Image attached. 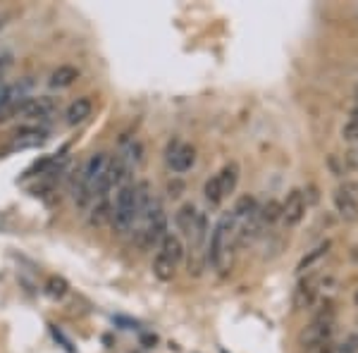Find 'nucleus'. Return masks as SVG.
<instances>
[{
	"label": "nucleus",
	"instance_id": "f03ea898",
	"mask_svg": "<svg viewBox=\"0 0 358 353\" xmlns=\"http://www.w3.org/2000/svg\"><path fill=\"white\" fill-rule=\"evenodd\" d=\"M236 246H239V224H236L232 210H227L222 212L220 219L215 222V227H213L210 236H208L206 260L217 275H227L232 270Z\"/></svg>",
	"mask_w": 358,
	"mask_h": 353
},
{
	"label": "nucleus",
	"instance_id": "5701e85b",
	"mask_svg": "<svg viewBox=\"0 0 358 353\" xmlns=\"http://www.w3.org/2000/svg\"><path fill=\"white\" fill-rule=\"evenodd\" d=\"M342 136L346 141H358V120L351 117L349 122L342 127Z\"/></svg>",
	"mask_w": 358,
	"mask_h": 353
},
{
	"label": "nucleus",
	"instance_id": "f8f14e48",
	"mask_svg": "<svg viewBox=\"0 0 358 353\" xmlns=\"http://www.w3.org/2000/svg\"><path fill=\"white\" fill-rule=\"evenodd\" d=\"M317 284H320V275H306L296 284V289H294V308L296 310L308 308V305L315 301L317 291H320Z\"/></svg>",
	"mask_w": 358,
	"mask_h": 353
},
{
	"label": "nucleus",
	"instance_id": "aec40b11",
	"mask_svg": "<svg viewBox=\"0 0 358 353\" xmlns=\"http://www.w3.org/2000/svg\"><path fill=\"white\" fill-rule=\"evenodd\" d=\"M67 291H69V284L62 277H48V282H45V294H48L50 298H55V301H60V298H65L67 296Z\"/></svg>",
	"mask_w": 358,
	"mask_h": 353
},
{
	"label": "nucleus",
	"instance_id": "6e6552de",
	"mask_svg": "<svg viewBox=\"0 0 358 353\" xmlns=\"http://www.w3.org/2000/svg\"><path fill=\"white\" fill-rule=\"evenodd\" d=\"M165 163L172 172H179V175H182V172H187L194 167L196 150L192 143L182 141V138H172L165 148Z\"/></svg>",
	"mask_w": 358,
	"mask_h": 353
},
{
	"label": "nucleus",
	"instance_id": "a211bd4d",
	"mask_svg": "<svg viewBox=\"0 0 358 353\" xmlns=\"http://www.w3.org/2000/svg\"><path fill=\"white\" fill-rule=\"evenodd\" d=\"M330 246H332L330 241H322V244H320V246H315L313 251L308 253V256H303L301 260H299V265H296V272H299V275H303L306 270H310V265H315L320 258H325V256H327V251H330Z\"/></svg>",
	"mask_w": 358,
	"mask_h": 353
},
{
	"label": "nucleus",
	"instance_id": "2eb2a0df",
	"mask_svg": "<svg viewBox=\"0 0 358 353\" xmlns=\"http://www.w3.org/2000/svg\"><path fill=\"white\" fill-rule=\"evenodd\" d=\"M258 210H261V208H258L253 196H241V199H236V203L232 208V215L236 217V224L244 227L246 222H251V219L258 215Z\"/></svg>",
	"mask_w": 358,
	"mask_h": 353
},
{
	"label": "nucleus",
	"instance_id": "6ab92c4d",
	"mask_svg": "<svg viewBox=\"0 0 358 353\" xmlns=\"http://www.w3.org/2000/svg\"><path fill=\"white\" fill-rule=\"evenodd\" d=\"M203 194H206V201H208V203H210V206H220L222 201H224L222 184H220V177H217V172H215V175H213V177L206 182Z\"/></svg>",
	"mask_w": 358,
	"mask_h": 353
},
{
	"label": "nucleus",
	"instance_id": "1a4fd4ad",
	"mask_svg": "<svg viewBox=\"0 0 358 353\" xmlns=\"http://www.w3.org/2000/svg\"><path fill=\"white\" fill-rule=\"evenodd\" d=\"M48 141V129L36 124H24L15 131L8 143V150H29V148H41Z\"/></svg>",
	"mask_w": 358,
	"mask_h": 353
},
{
	"label": "nucleus",
	"instance_id": "7ed1b4c3",
	"mask_svg": "<svg viewBox=\"0 0 358 353\" xmlns=\"http://www.w3.org/2000/svg\"><path fill=\"white\" fill-rule=\"evenodd\" d=\"M108 165H110V155L103 153V150L89 155V160L84 163L82 172L77 175V182H74V189H72L74 206H77L79 210L89 212V208L94 206L98 191H101L103 179H106Z\"/></svg>",
	"mask_w": 358,
	"mask_h": 353
},
{
	"label": "nucleus",
	"instance_id": "a878e982",
	"mask_svg": "<svg viewBox=\"0 0 358 353\" xmlns=\"http://www.w3.org/2000/svg\"><path fill=\"white\" fill-rule=\"evenodd\" d=\"M317 353H332V349H327V346H322V349L317 351Z\"/></svg>",
	"mask_w": 358,
	"mask_h": 353
},
{
	"label": "nucleus",
	"instance_id": "39448f33",
	"mask_svg": "<svg viewBox=\"0 0 358 353\" xmlns=\"http://www.w3.org/2000/svg\"><path fill=\"white\" fill-rule=\"evenodd\" d=\"M184 260V244L182 236L177 231H167L165 239L158 244V251H155L153 258V275L155 280L160 282H172Z\"/></svg>",
	"mask_w": 358,
	"mask_h": 353
},
{
	"label": "nucleus",
	"instance_id": "bb28decb",
	"mask_svg": "<svg viewBox=\"0 0 358 353\" xmlns=\"http://www.w3.org/2000/svg\"><path fill=\"white\" fill-rule=\"evenodd\" d=\"M354 301H356V305H358V291H356V296H354Z\"/></svg>",
	"mask_w": 358,
	"mask_h": 353
},
{
	"label": "nucleus",
	"instance_id": "4be33fe9",
	"mask_svg": "<svg viewBox=\"0 0 358 353\" xmlns=\"http://www.w3.org/2000/svg\"><path fill=\"white\" fill-rule=\"evenodd\" d=\"M332 353H358V334H351L349 339H344L337 349H332Z\"/></svg>",
	"mask_w": 358,
	"mask_h": 353
},
{
	"label": "nucleus",
	"instance_id": "f3484780",
	"mask_svg": "<svg viewBox=\"0 0 358 353\" xmlns=\"http://www.w3.org/2000/svg\"><path fill=\"white\" fill-rule=\"evenodd\" d=\"M239 175H241V170H239V165H236V163H227V165H222L220 170H217L224 199H227L229 194H234L236 184H239Z\"/></svg>",
	"mask_w": 358,
	"mask_h": 353
},
{
	"label": "nucleus",
	"instance_id": "f257e3e1",
	"mask_svg": "<svg viewBox=\"0 0 358 353\" xmlns=\"http://www.w3.org/2000/svg\"><path fill=\"white\" fill-rule=\"evenodd\" d=\"M153 201V191L148 182H127L124 187L115 191L113 201V217L110 224L117 234H127L138 224V219L146 212Z\"/></svg>",
	"mask_w": 358,
	"mask_h": 353
},
{
	"label": "nucleus",
	"instance_id": "412c9836",
	"mask_svg": "<svg viewBox=\"0 0 358 353\" xmlns=\"http://www.w3.org/2000/svg\"><path fill=\"white\" fill-rule=\"evenodd\" d=\"M277 219H282V206L277 201H268L263 208H261V222L263 227L265 224H275Z\"/></svg>",
	"mask_w": 358,
	"mask_h": 353
},
{
	"label": "nucleus",
	"instance_id": "20e7f679",
	"mask_svg": "<svg viewBox=\"0 0 358 353\" xmlns=\"http://www.w3.org/2000/svg\"><path fill=\"white\" fill-rule=\"evenodd\" d=\"M134 229H136V244L143 251L158 246L165 239V234L170 231L167 229V212L158 199L151 201V206L146 208V212L141 215Z\"/></svg>",
	"mask_w": 358,
	"mask_h": 353
},
{
	"label": "nucleus",
	"instance_id": "0eeeda50",
	"mask_svg": "<svg viewBox=\"0 0 358 353\" xmlns=\"http://www.w3.org/2000/svg\"><path fill=\"white\" fill-rule=\"evenodd\" d=\"M29 91H31V82L29 79L17 84H5L0 89V124L20 117L22 106H24V101L29 98Z\"/></svg>",
	"mask_w": 358,
	"mask_h": 353
},
{
	"label": "nucleus",
	"instance_id": "b1692460",
	"mask_svg": "<svg viewBox=\"0 0 358 353\" xmlns=\"http://www.w3.org/2000/svg\"><path fill=\"white\" fill-rule=\"evenodd\" d=\"M10 67H13V55L3 53V55H0V89L5 86V74H8Z\"/></svg>",
	"mask_w": 358,
	"mask_h": 353
},
{
	"label": "nucleus",
	"instance_id": "4468645a",
	"mask_svg": "<svg viewBox=\"0 0 358 353\" xmlns=\"http://www.w3.org/2000/svg\"><path fill=\"white\" fill-rule=\"evenodd\" d=\"M91 113H94V103L89 101V98H77V101H72L65 110V122L69 127H77L86 122V120L91 117Z\"/></svg>",
	"mask_w": 358,
	"mask_h": 353
},
{
	"label": "nucleus",
	"instance_id": "ddd939ff",
	"mask_svg": "<svg viewBox=\"0 0 358 353\" xmlns=\"http://www.w3.org/2000/svg\"><path fill=\"white\" fill-rule=\"evenodd\" d=\"M55 113V103L53 98L48 96H29L22 106V115L20 117H29V120H48L50 115Z\"/></svg>",
	"mask_w": 358,
	"mask_h": 353
},
{
	"label": "nucleus",
	"instance_id": "393cba45",
	"mask_svg": "<svg viewBox=\"0 0 358 353\" xmlns=\"http://www.w3.org/2000/svg\"><path fill=\"white\" fill-rule=\"evenodd\" d=\"M351 117H354V120H358V106H356L354 110H351Z\"/></svg>",
	"mask_w": 358,
	"mask_h": 353
},
{
	"label": "nucleus",
	"instance_id": "dca6fc26",
	"mask_svg": "<svg viewBox=\"0 0 358 353\" xmlns=\"http://www.w3.org/2000/svg\"><path fill=\"white\" fill-rule=\"evenodd\" d=\"M77 79H79V69H77V67H72V65H60L57 69H53V74H50L48 86H50V89L62 91V89H69V86L77 82Z\"/></svg>",
	"mask_w": 358,
	"mask_h": 353
},
{
	"label": "nucleus",
	"instance_id": "9d476101",
	"mask_svg": "<svg viewBox=\"0 0 358 353\" xmlns=\"http://www.w3.org/2000/svg\"><path fill=\"white\" fill-rule=\"evenodd\" d=\"M303 215H306V196H303V191L294 189L285 199V203H282V222H285L287 227H296L303 219Z\"/></svg>",
	"mask_w": 358,
	"mask_h": 353
},
{
	"label": "nucleus",
	"instance_id": "9b49d317",
	"mask_svg": "<svg viewBox=\"0 0 358 353\" xmlns=\"http://www.w3.org/2000/svg\"><path fill=\"white\" fill-rule=\"evenodd\" d=\"M332 201H334V210L339 212V217L346 219V222H356L358 219V201H356V196L351 194L349 187L334 189Z\"/></svg>",
	"mask_w": 358,
	"mask_h": 353
},
{
	"label": "nucleus",
	"instance_id": "423d86ee",
	"mask_svg": "<svg viewBox=\"0 0 358 353\" xmlns=\"http://www.w3.org/2000/svg\"><path fill=\"white\" fill-rule=\"evenodd\" d=\"M332 329H334V308L327 303L315 312L313 320L308 322V327L303 329L301 334L303 351H313V349L320 351L327 344V339L332 337Z\"/></svg>",
	"mask_w": 358,
	"mask_h": 353
}]
</instances>
